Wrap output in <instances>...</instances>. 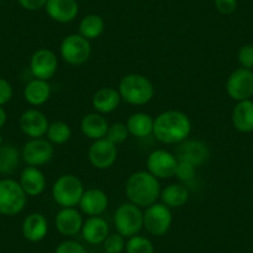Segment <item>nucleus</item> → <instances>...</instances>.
Wrapping results in <instances>:
<instances>
[{"mask_svg": "<svg viewBox=\"0 0 253 253\" xmlns=\"http://www.w3.org/2000/svg\"><path fill=\"white\" fill-rule=\"evenodd\" d=\"M193 124L189 116L181 111L169 109L154 118L153 134L163 144L177 145L189 139Z\"/></svg>", "mask_w": 253, "mask_h": 253, "instance_id": "nucleus-1", "label": "nucleus"}, {"mask_svg": "<svg viewBox=\"0 0 253 253\" xmlns=\"http://www.w3.org/2000/svg\"><path fill=\"white\" fill-rule=\"evenodd\" d=\"M126 196L128 201L140 209L158 203L162 193L159 180L147 170H139L129 175L126 181Z\"/></svg>", "mask_w": 253, "mask_h": 253, "instance_id": "nucleus-2", "label": "nucleus"}, {"mask_svg": "<svg viewBox=\"0 0 253 253\" xmlns=\"http://www.w3.org/2000/svg\"><path fill=\"white\" fill-rule=\"evenodd\" d=\"M118 92L122 101L130 106H145L153 99L155 88L147 76L140 74H128L119 81Z\"/></svg>", "mask_w": 253, "mask_h": 253, "instance_id": "nucleus-3", "label": "nucleus"}, {"mask_svg": "<svg viewBox=\"0 0 253 253\" xmlns=\"http://www.w3.org/2000/svg\"><path fill=\"white\" fill-rule=\"evenodd\" d=\"M84 193L81 179L74 174H63L51 187V196L61 208H76Z\"/></svg>", "mask_w": 253, "mask_h": 253, "instance_id": "nucleus-4", "label": "nucleus"}, {"mask_svg": "<svg viewBox=\"0 0 253 253\" xmlns=\"http://www.w3.org/2000/svg\"><path fill=\"white\" fill-rule=\"evenodd\" d=\"M28 195L20 182L10 177L0 179V213L15 216L25 209Z\"/></svg>", "mask_w": 253, "mask_h": 253, "instance_id": "nucleus-5", "label": "nucleus"}, {"mask_svg": "<svg viewBox=\"0 0 253 253\" xmlns=\"http://www.w3.org/2000/svg\"><path fill=\"white\" fill-rule=\"evenodd\" d=\"M114 227L123 237L139 235L143 228V210L132 203H123L116 209L113 216Z\"/></svg>", "mask_w": 253, "mask_h": 253, "instance_id": "nucleus-6", "label": "nucleus"}, {"mask_svg": "<svg viewBox=\"0 0 253 253\" xmlns=\"http://www.w3.org/2000/svg\"><path fill=\"white\" fill-rule=\"evenodd\" d=\"M91 53V41L80 34H70L61 41L60 56L67 65L81 66L89 60Z\"/></svg>", "mask_w": 253, "mask_h": 253, "instance_id": "nucleus-7", "label": "nucleus"}, {"mask_svg": "<svg viewBox=\"0 0 253 253\" xmlns=\"http://www.w3.org/2000/svg\"><path fill=\"white\" fill-rule=\"evenodd\" d=\"M172 223L171 209L163 203H155L143 211V228L149 235L160 237L170 230Z\"/></svg>", "mask_w": 253, "mask_h": 253, "instance_id": "nucleus-8", "label": "nucleus"}, {"mask_svg": "<svg viewBox=\"0 0 253 253\" xmlns=\"http://www.w3.org/2000/svg\"><path fill=\"white\" fill-rule=\"evenodd\" d=\"M226 92L236 102L251 99L253 96V71L238 67L231 72L226 81Z\"/></svg>", "mask_w": 253, "mask_h": 253, "instance_id": "nucleus-9", "label": "nucleus"}, {"mask_svg": "<svg viewBox=\"0 0 253 253\" xmlns=\"http://www.w3.org/2000/svg\"><path fill=\"white\" fill-rule=\"evenodd\" d=\"M55 154V148L52 143L46 138H36L30 139L24 144L21 150V158L24 163L29 167H42L52 160Z\"/></svg>", "mask_w": 253, "mask_h": 253, "instance_id": "nucleus-10", "label": "nucleus"}, {"mask_svg": "<svg viewBox=\"0 0 253 253\" xmlns=\"http://www.w3.org/2000/svg\"><path fill=\"white\" fill-rule=\"evenodd\" d=\"M177 158L167 149H155L147 158V171L158 180L170 179L175 175Z\"/></svg>", "mask_w": 253, "mask_h": 253, "instance_id": "nucleus-11", "label": "nucleus"}, {"mask_svg": "<svg viewBox=\"0 0 253 253\" xmlns=\"http://www.w3.org/2000/svg\"><path fill=\"white\" fill-rule=\"evenodd\" d=\"M58 70V58L52 50L38 48L30 58V71L34 79L50 81Z\"/></svg>", "mask_w": 253, "mask_h": 253, "instance_id": "nucleus-12", "label": "nucleus"}, {"mask_svg": "<svg viewBox=\"0 0 253 253\" xmlns=\"http://www.w3.org/2000/svg\"><path fill=\"white\" fill-rule=\"evenodd\" d=\"M88 160L93 168L98 170L109 169L116 163L118 157V149L117 145L109 142L107 138L93 140L88 148Z\"/></svg>", "mask_w": 253, "mask_h": 253, "instance_id": "nucleus-13", "label": "nucleus"}, {"mask_svg": "<svg viewBox=\"0 0 253 253\" xmlns=\"http://www.w3.org/2000/svg\"><path fill=\"white\" fill-rule=\"evenodd\" d=\"M19 126L20 129L26 137L30 139H36V138H45L47 133L48 122L47 117L43 112L38 108H29L19 118Z\"/></svg>", "mask_w": 253, "mask_h": 253, "instance_id": "nucleus-14", "label": "nucleus"}, {"mask_svg": "<svg viewBox=\"0 0 253 253\" xmlns=\"http://www.w3.org/2000/svg\"><path fill=\"white\" fill-rule=\"evenodd\" d=\"M175 155L177 160L187 162L194 167L199 168L205 164L210 158V149L208 144L199 139H186L177 144L175 149Z\"/></svg>", "mask_w": 253, "mask_h": 253, "instance_id": "nucleus-15", "label": "nucleus"}, {"mask_svg": "<svg viewBox=\"0 0 253 253\" xmlns=\"http://www.w3.org/2000/svg\"><path fill=\"white\" fill-rule=\"evenodd\" d=\"M84 217L76 208H61L55 216V227L62 236L72 237L81 232Z\"/></svg>", "mask_w": 253, "mask_h": 253, "instance_id": "nucleus-16", "label": "nucleus"}, {"mask_svg": "<svg viewBox=\"0 0 253 253\" xmlns=\"http://www.w3.org/2000/svg\"><path fill=\"white\" fill-rule=\"evenodd\" d=\"M109 205V199L107 194L98 187H91L84 190V195L80 200V210L82 213L91 216H101Z\"/></svg>", "mask_w": 253, "mask_h": 253, "instance_id": "nucleus-17", "label": "nucleus"}, {"mask_svg": "<svg viewBox=\"0 0 253 253\" xmlns=\"http://www.w3.org/2000/svg\"><path fill=\"white\" fill-rule=\"evenodd\" d=\"M45 9L47 15L60 24L74 21L80 10L77 0H47Z\"/></svg>", "mask_w": 253, "mask_h": 253, "instance_id": "nucleus-18", "label": "nucleus"}, {"mask_svg": "<svg viewBox=\"0 0 253 253\" xmlns=\"http://www.w3.org/2000/svg\"><path fill=\"white\" fill-rule=\"evenodd\" d=\"M19 182L26 195L31 198L40 196L45 191L46 185H47L45 174L41 171L40 168L29 167V165L24 168L21 171Z\"/></svg>", "mask_w": 253, "mask_h": 253, "instance_id": "nucleus-19", "label": "nucleus"}, {"mask_svg": "<svg viewBox=\"0 0 253 253\" xmlns=\"http://www.w3.org/2000/svg\"><path fill=\"white\" fill-rule=\"evenodd\" d=\"M21 232L29 242H40L47 236L48 222L45 216L40 212H33L26 216L21 225Z\"/></svg>", "mask_w": 253, "mask_h": 253, "instance_id": "nucleus-20", "label": "nucleus"}, {"mask_svg": "<svg viewBox=\"0 0 253 253\" xmlns=\"http://www.w3.org/2000/svg\"><path fill=\"white\" fill-rule=\"evenodd\" d=\"M122 98L118 88L114 87H101L94 92L92 97V107L99 114H109L116 111L121 104Z\"/></svg>", "mask_w": 253, "mask_h": 253, "instance_id": "nucleus-21", "label": "nucleus"}, {"mask_svg": "<svg viewBox=\"0 0 253 253\" xmlns=\"http://www.w3.org/2000/svg\"><path fill=\"white\" fill-rule=\"evenodd\" d=\"M80 126H81V132L84 137L91 140H98L106 138L109 123L103 114L92 112V113L86 114L81 119Z\"/></svg>", "mask_w": 253, "mask_h": 253, "instance_id": "nucleus-22", "label": "nucleus"}, {"mask_svg": "<svg viewBox=\"0 0 253 253\" xmlns=\"http://www.w3.org/2000/svg\"><path fill=\"white\" fill-rule=\"evenodd\" d=\"M81 233L87 243L99 245V243H103L104 240L108 237L109 226L101 216H91L86 221H84Z\"/></svg>", "mask_w": 253, "mask_h": 253, "instance_id": "nucleus-23", "label": "nucleus"}, {"mask_svg": "<svg viewBox=\"0 0 253 253\" xmlns=\"http://www.w3.org/2000/svg\"><path fill=\"white\" fill-rule=\"evenodd\" d=\"M232 124L235 129L241 133L253 132V101L246 99V101L237 102L232 109L231 114Z\"/></svg>", "mask_w": 253, "mask_h": 253, "instance_id": "nucleus-24", "label": "nucleus"}, {"mask_svg": "<svg viewBox=\"0 0 253 253\" xmlns=\"http://www.w3.org/2000/svg\"><path fill=\"white\" fill-rule=\"evenodd\" d=\"M24 99L30 106L39 107L45 104L51 97V86L45 80L33 79L24 88Z\"/></svg>", "mask_w": 253, "mask_h": 253, "instance_id": "nucleus-25", "label": "nucleus"}, {"mask_svg": "<svg viewBox=\"0 0 253 253\" xmlns=\"http://www.w3.org/2000/svg\"><path fill=\"white\" fill-rule=\"evenodd\" d=\"M126 124L130 135L135 138H147L153 134L154 118L144 112H137L130 114Z\"/></svg>", "mask_w": 253, "mask_h": 253, "instance_id": "nucleus-26", "label": "nucleus"}, {"mask_svg": "<svg viewBox=\"0 0 253 253\" xmlns=\"http://www.w3.org/2000/svg\"><path fill=\"white\" fill-rule=\"evenodd\" d=\"M189 200V190L182 184H169L162 189L160 193V203L170 209H179L184 206Z\"/></svg>", "mask_w": 253, "mask_h": 253, "instance_id": "nucleus-27", "label": "nucleus"}, {"mask_svg": "<svg viewBox=\"0 0 253 253\" xmlns=\"http://www.w3.org/2000/svg\"><path fill=\"white\" fill-rule=\"evenodd\" d=\"M21 154L18 148L11 144L0 145V175H11L20 164Z\"/></svg>", "mask_w": 253, "mask_h": 253, "instance_id": "nucleus-28", "label": "nucleus"}, {"mask_svg": "<svg viewBox=\"0 0 253 253\" xmlns=\"http://www.w3.org/2000/svg\"><path fill=\"white\" fill-rule=\"evenodd\" d=\"M104 28H106V24L102 16L97 14H89L80 21L79 34L89 41L96 40L103 34Z\"/></svg>", "mask_w": 253, "mask_h": 253, "instance_id": "nucleus-29", "label": "nucleus"}, {"mask_svg": "<svg viewBox=\"0 0 253 253\" xmlns=\"http://www.w3.org/2000/svg\"><path fill=\"white\" fill-rule=\"evenodd\" d=\"M72 137V129L69 123L63 121H55L48 126L46 139L53 145H62Z\"/></svg>", "mask_w": 253, "mask_h": 253, "instance_id": "nucleus-30", "label": "nucleus"}, {"mask_svg": "<svg viewBox=\"0 0 253 253\" xmlns=\"http://www.w3.org/2000/svg\"><path fill=\"white\" fill-rule=\"evenodd\" d=\"M126 253H154V245L145 236L135 235L126 242Z\"/></svg>", "mask_w": 253, "mask_h": 253, "instance_id": "nucleus-31", "label": "nucleus"}, {"mask_svg": "<svg viewBox=\"0 0 253 253\" xmlns=\"http://www.w3.org/2000/svg\"><path fill=\"white\" fill-rule=\"evenodd\" d=\"M129 132H128V128H126V123H121V122H117V123L109 124L108 132H107L106 138L111 143H113L114 145H119L122 143L126 142L129 137Z\"/></svg>", "mask_w": 253, "mask_h": 253, "instance_id": "nucleus-32", "label": "nucleus"}, {"mask_svg": "<svg viewBox=\"0 0 253 253\" xmlns=\"http://www.w3.org/2000/svg\"><path fill=\"white\" fill-rule=\"evenodd\" d=\"M103 247L106 253H122L126 250V237L119 235L118 232L108 235L104 240Z\"/></svg>", "mask_w": 253, "mask_h": 253, "instance_id": "nucleus-33", "label": "nucleus"}, {"mask_svg": "<svg viewBox=\"0 0 253 253\" xmlns=\"http://www.w3.org/2000/svg\"><path fill=\"white\" fill-rule=\"evenodd\" d=\"M196 169L198 168L194 167L193 164H190L187 162H182V160H177L176 169H175L174 176L179 179L182 182H189L191 180L195 179L196 176Z\"/></svg>", "mask_w": 253, "mask_h": 253, "instance_id": "nucleus-34", "label": "nucleus"}, {"mask_svg": "<svg viewBox=\"0 0 253 253\" xmlns=\"http://www.w3.org/2000/svg\"><path fill=\"white\" fill-rule=\"evenodd\" d=\"M237 58L241 67L253 70V45H251V43L243 45L242 47L238 50Z\"/></svg>", "mask_w": 253, "mask_h": 253, "instance_id": "nucleus-35", "label": "nucleus"}, {"mask_svg": "<svg viewBox=\"0 0 253 253\" xmlns=\"http://www.w3.org/2000/svg\"><path fill=\"white\" fill-rule=\"evenodd\" d=\"M55 253H87L86 248L77 241H63L56 247Z\"/></svg>", "mask_w": 253, "mask_h": 253, "instance_id": "nucleus-36", "label": "nucleus"}, {"mask_svg": "<svg viewBox=\"0 0 253 253\" xmlns=\"http://www.w3.org/2000/svg\"><path fill=\"white\" fill-rule=\"evenodd\" d=\"M13 86L5 79L0 77V106L3 107L11 101L13 98Z\"/></svg>", "mask_w": 253, "mask_h": 253, "instance_id": "nucleus-37", "label": "nucleus"}, {"mask_svg": "<svg viewBox=\"0 0 253 253\" xmlns=\"http://www.w3.org/2000/svg\"><path fill=\"white\" fill-rule=\"evenodd\" d=\"M215 6L218 13L230 15L237 9V0H215Z\"/></svg>", "mask_w": 253, "mask_h": 253, "instance_id": "nucleus-38", "label": "nucleus"}, {"mask_svg": "<svg viewBox=\"0 0 253 253\" xmlns=\"http://www.w3.org/2000/svg\"><path fill=\"white\" fill-rule=\"evenodd\" d=\"M18 3L20 4L21 8H24L25 10L35 11L41 8H45L47 0H18Z\"/></svg>", "mask_w": 253, "mask_h": 253, "instance_id": "nucleus-39", "label": "nucleus"}, {"mask_svg": "<svg viewBox=\"0 0 253 253\" xmlns=\"http://www.w3.org/2000/svg\"><path fill=\"white\" fill-rule=\"evenodd\" d=\"M6 119H8V114H6L5 109H4L3 107L0 106V129H1V128H3L4 126H5Z\"/></svg>", "mask_w": 253, "mask_h": 253, "instance_id": "nucleus-40", "label": "nucleus"}, {"mask_svg": "<svg viewBox=\"0 0 253 253\" xmlns=\"http://www.w3.org/2000/svg\"><path fill=\"white\" fill-rule=\"evenodd\" d=\"M3 144V138H1V135H0V145Z\"/></svg>", "mask_w": 253, "mask_h": 253, "instance_id": "nucleus-41", "label": "nucleus"}, {"mask_svg": "<svg viewBox=\"0 0 253 253\" xmlns=\"http://www.w3.org/2000/svg\"><path fill=\"white\" fill-rule=\"evenodd\" d=\"M0 215H1V213H0Z\"/></svg>", "mask_w": 253, "mask_h": 253, "instance_id": "nucleus-42", "label": "nucleus"}]
</instances>
